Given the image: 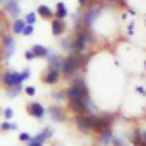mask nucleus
Segmentation results:
<instances>
[{
	"label": "nucleus",
	"instance_id": "f257e3e1",
	"mask_svg": "<svg viewBox=\"0 0 146 146\" xmlns=\"http://www.w3.org/2000/svg\"><path fill=\"white\" fill-rule=\"evenodd\" d=\"M88 55H83V53H70L69 57H65L64 60V67H62V74L65 78H72L76 76V72L81 70L86 62H88Z\"/></svg>",
	"mask_w": 146,
	"mask_h": 146
},
{
	"label": "nucleus",
	"instance_id": "f03ea898",
	"mask_svg": "<svg viewBox=\"0 0 146 146\" xmlns=\"http://www.w3.org/2000/svg\"><path fill=\"white\" fill-rule=\"evenodd\" d=\"M93 41H95V33H93L91 28H84V29L78 31L76 36L72 38L70 53H83Z\"/></svg>",
	"mask_w": 146,
	"mask_h": 146
},
{
	"label": "nucleus",
	"instance_id": "7ed1b4c3",
	"mask_svg": "<svg viewBox=\"0 0 146 146\" xmlns=\"http://www.w3.org/2000/svg\"><path fill=\"white\" fill-rule=\"evenodd\" d=\"M67 100L69 102H88L90 100V90L83 78H76L72 81L70 88L67 90Z\"/></svg>",
	"mask_w": 146,
	"mask_h": 146
},
{
	"label": "nucleus",
	"instance_id": "20e7f679",
	"mask_svg": "<svg viewBox=\"0 0 146 146\" xmlns=\"http://www.w3.org/2000/svg\"><path fill=\"white\" fill-rule=\"evenodd\" d=\"M26 79L23 76V72H16V70H7L4 72V76H2V83L11 88V86H17V84H23Z\"/></svg>",
	"mask_w": 146,
	"mask_h": 146
},
{
	"label": "nucleus",
	"instance_id": "39448f33",
	"mask_svg": "<svg viewBox=\"0 0 146 146\" xmlns=\"http://www.w3.org/2000/svg\"><path fill=\"white\" fill-rule=\"evenodd\" d=\"M60 76H62V70H58V69H55V67H46V70L43 72V83H46V84H55V83H58V79H60Z\"/></svg>",
	"mask_w": 146,
	"mask_h": 146
},
{
	"label": "nucleus",
	"instance_id": "423d86ee",
	"mask_svg": "<svg viewBox=\"0 0 146 146\" xmlns=\"http://www.w3.org/2000/svg\"><path fill=\"white\" fill-rule=\"evenodd\" d=\"M4 11L7 12V16L17 19V16L21 14V7H19V2L17 0H4Z\"/></svg>",
	"mask_w": 146,
	"mask_h": 146
},
{
	"label": "nucleus",
	"instance_id": "0eeeda50",
	"mask_svg": "<svg viewBox=\"0 0 146 146\" xmlns=\"http://www.w3.org/2000/svg\"><path fill=\"white\" fill-rule=\"evenodd\" d=\"M28 113H29V115H33L35 119L41 120V119L45 117L46 110H45V107H43L41 103H38V102H33V103H28Z\"/></svg>",
	"mask_w": 146,
	"mask_h": 146
},
{
	"label": "nucleus",
	"instance_id": "6e6552de",
	"mask_svg": "<svg viewBox=\"0 0 146 146\" xmlns=\"http://www.w3.org/2000/svg\"><path fill=\"white\" fill-rule=\"evenodd\" d=\"M100 11H102V7H93V9H88V11L84 12L83 23H84L86 28H91V26H93V23H95V21L98 19V16H100Z\"/></svg>",
	"mask_w": 146,
	"mask_h": 146
},
{
	"label": "nucleus",
	"instance_id": "1a4fd4ad",
	"mask_svg": "<svg viewBox=\"0 0 146 146\" xmlns=\"http://www.w3.org/2000/svg\"><path fill=\"white\" fill-rule=\"evenodd\" d=\"M46 60H48V67H55V69L62 70L65 57H62V55H58V53H55V52H52V50H50V53H48Z\"/></svg>",
	"mask_w": 146,
	"mask_h": 146
},
{
	"label": "nucleus",
	"instance_id": "9d476101",
	"mask_svg": "<svg viewBox=\"0 0 146 146\" xmlns=\"http://www.w3.org/2000/svg\"><path fill=\"white\" fill-rule=\"evenodd\" d=\"M14 48H16V41H14V38H12V36H5V38H4V57H5L7 60L12 57Z\"/></svg>",
	"mask_w": 146,
	"mask_h": 146
},
{
	"label": "nucleus",
	"instance_id": "9b49d317",
	"mask_svg": "<svg viewBox=\"0 0 146 146\" xmlns=\"http://www.w3.org/2000/svg\"><path fill=\"white\" fill-rule=\"evenodd\" d=\"M64 31H65V23H64V19L53 17V19H52V33H53L55 36H62Z\"/></svg>",
	"mask_w": 146,
	"mask_h": 146
},
{
	"label": "nucleus",
	"instance_id": "f8f14e48",
	"mask_svg": "<svg viewBox=\"0 0 146 146\" xmlns=\"http://www.w3.org/2000/svg\"><path fill=\"white\" fill-rule=\"evenodd\" d=\"M48 115H50L55 122H64V120H65V113H64L62 108H58V107H50V108H48Z\"/></svg>",
	"mask_w": 146,
	"mask_h": 146
},
{
	"label": "nucleus",
	"instance_id": "ddd939ff",
	"mask_svg": "<svg viewBox=\"0 0 146 146\" xmlns=\"http://www.w3.org/2000/svg\"><path fill=\"white\" fill-rule=\"evenodd\" d=\"M31 52L35 53L36 58H46L48 53H50V50H48L46 46H43V45H35V46L31 48Z\"/></svg>",
	"mask_w": 146,
	"mask_h": 146
},
{
	"label": "nucleus",
	"instance_id": "4468645a",
	"mask_svg": "<svg viewBox=\"0 0 146 146\" xmlns=\"http://www.w3.org/2000/svg\"><path fill=\"white\" fill-rule=\"evenodd\" d=\"M52 136H53V129H52V127H45L40 134H36V136H35V139H36V141H40V143H45V141H48Z\"/></svg>",
	"mask_w": 146,
	"mask_h": 146
},
{
	"label": "nucleus",
	"instance_id": "2eb2a0df",
	"mask_svg": "<svg viewBox=\"0 0 146 146\" xmlns=\"http://www.w3.org/2000/svg\"><path fill=\"white\" fill-rule=\"evenodd\" d=\"M36 14H40L43 19H52V17H55V12H53L48 5H40L38 11H36Z\"/></svg>",
	"mask_w": 146,
	"mask_h": 146
},
{
	"label": "nucleus",
	"instance_id": "dca6fc26",
	"mask_svg": "<svg viewBox=\"0 0 146 146\" xmlns=\"http://www.w3.org/2000/svg\"><path fill=\"white\" fill-rule=\"evenodd\" d=\"M112 139H113V132H112V129H107V131L100 132V143H102L103 146L110 144V143H112Z\"/></svg>",
	"mask_w": 146,
	"mask_h": 146
},
{
	"label": "nucleus",
	"instance_id": "f3484780",
	"mask_svg": "<svg viewBox=\"0 0 146 146\" xmlns=\"http://www.w3.org/2000/svg\"><path fill=\"white\" fill-rule=\"evenodd\" d=\"M24 28H26V21H24V19H16L14 24H12V31H14V35H23Z\"/></svg>",
	"mask_w": 146,
	"mask_h": 146
},
{
	"label": "nucleus",
	"instance_id": "a211bd4d",
	"mask_svg": "<svg viewBox=\"0 0 146 146\" xmlns=\"http://www.w3.org/2000/svg\"><path fill=\"white\" fill-rule=\"evenodd\" d=\"M67 16H69L67 7H65L62 2H58V4H57V11H55V17H57V19H65Z\"/></svg>",
	"mask_w": 146,
	"mask_h": 146
},
{
	"label": "nucleus",
	"instance_id": "6ab92c4d",
	"mask_svg": "<svg viewBox=\"0 0 146 146\" xmlns=\"http://www.w3.org/2000/svg\"><path fill=\"white\" fill-rule=\"evenodd\" d=\"M21 91H24L23 84H17V86H11V88H7V96H9V98H14V96H17Z\"/></svg>",
	"mask_w": 146,
	"mask_h": 146
},
{
	"label": "nucleus",
	"instance_id": "aec40b11",
	"mask_svg": "<svg viewBox=\"0 0 146 146\" xmlns=\"http://www.w3.org/2000/svg\"><path fill=\"white\" fill-rule=\"evenodd\" d=\"M127 137H129V141H131L132 144H136V146L141 143V137H139V131H132V132H131Z\"/></svg>",
	"mask_w": 146,
	"mask_h": 146
},
{
	"label": "nucleus",
	"instance_id": "412c9836",
	"mask_svg": "<svg viewBox=\"0 0 146 146\" xmlns=\"http://www.w3.org/2000/svg\"><path fill=\"white\" fill-rule=\"evenodd\" d=\"M0 129H2V131H16V129H17V125H16L14 122H9V120H5L2 125H0Z\"/></svg>",
	"mask_w": 146,
	"mask_h": 146
},
{
	"label": "nucleus",
	"instance_id": "4be33fe9",
	"mask_svg": "<svg viewBox=\"0 0 146 146\" xmlns=\"http://www.w3.org/2000/svg\"><path fill=\"white\" fill-rule=\"evenodd\" d=\"M24 21H26V24H33V26H35V23H36V14H35V12H28L26 17H24Z\"/></svg>",
	"mask_w": 146,
	"mask_h": 146
},
{
	"label": "nucleus",
	"instance_id": "5701e85b",
	"mask_svg": "<svg viewBox=\"0 0 146 146\" xmlns=\"http://www.w3.org/2000/svg\"><path fill=\"white\" fill-rule=\"evenodd\" d=\"M60 46H62L64 50L70 52V46H72V38H65V40H62V41H60Z\"/></svg>",
	"mask_w": 146,
	"mask_h": 146
},
{
	"label": "nucleus",
	"instance_id": "b1692460",
	"mask_svg": "<svg viewBox=\"0 0 146 146\" xmlns=\"http://www.w3.org/2000/svg\"><path fill=\"white\" fill-rule=\"evenodd\" d=\"M112 144H113V146H125V143H124V139H122L120 136H113Z\"/></svg>",
	"mask_w": 146,
	"mask_h": 146
},
{
	"label": "nucleus",
	"instance_id": "393cba45",
	"mask_svg": "<svg viewBox=\"0 0 146 146\" xmlns=\"http://www.w3.org/2000/svg\"><path fill=\"white\" fill-rule=\"evenodd\" d=\"M33 31H35V26H33V24H26V28H24L23 35H24V36H31V35H33Z\"/></svg>",
	"mask_w": 146,
	"mask_h": 146
},
{
	"label": "nucleus",
	"instance_id": "a878e982",
	"mask_svg": "<svg viewBox=\"0 0 146 146\" xmlns=\"http://www.w3.org/2000/svg\"><path fill=\"white\" fill-rule=\"evenodd\" d=\"M33 137L28 134V132H19V141H23V143H29Z\"/></svg>",
	"mask_w": 146,
	"mask_h": 146
},
{
	"label": "nucleus",
	"instance_id": "bb28decb",
	"mask_svg": "<svg viewBox=\"0 0 146 146\" xmlns=\"http://www.w3.org/2000/svg\"><path fill=\"white\" fill-rule=\"evenodd\" d=\"M24 91H26V95H29V96H35V93H36L35 86H26V88H24Z\"/></svg>",
	"mask_w": 146,
	"mask_h": 146
},
{
	"label": "nucleus",
	"instance_id": "cd10ccee",
	"mask_svg": "<svg viewBox=\"0 0 146 146\" xmlns=\"http://www.w3.org/2000/svg\"><path fill=\"white\" fill-rule=\"evenodd\" d=\"M12 115H14L12 108H5V110H4V117H5L7 120H11V119H12Z\"/></svg>",
	"mask_w": 146,
	"mask_h": 146
},
{
	"label": "nucleus",
	"instance_id": "c85d7f7f",
	"mask_svg": "<svg viewBox=\"0 0 146 146\" xmlns=\"http://www.w3.org/2000/svg\"><path fill=\"white\" fill-rule=\"evenodd\" d=\"M55 98H57V100H64V98H67V91H58V93H55Z\"/></svg>",
	"mask_w": 146,
	"mask_h": 146
},
{
	"label": "nucleus",
	"instance_id": "c756f323",
	"mask_svg": "<svg viewBox=\"0 0 146 146\" xmlns=\"http://www.w3.org/2000/svg\"><path fill=\"white\" fill-rule=\"evenodd\" d=\"M24 57H26V60H33V58H36V57H35V53H33L31 50H28V52L24 53Z\"/></svg>",
	"mask_w": 146,
	"mask_h": 146
},
{
	"label": "nucleus",
	"instance_id": "7c9ffc66",
	"mask_svg": "<svg viewBox=\"0 0 146 146\" xmlns=\"http://www.w3.org/2000/svg\"><path fill=\"white\" fill-rule=\"evenodd\" d=\"M28 146H43V143H40V141H36V139L33 137V139L28 143Z\"/></svg>",
	"mask_w": 146,
	"mask_h": 146
},
{
	"label": "nucleus",
	"instance_id": "2f4dec72",
	"mask_svg": "<svg viewBox=\"0 0 146 146\" xmlns=\"http://www.w3.org/2000/svg\"><path fill=\"white\" fill-rule=\"evenodd\" d=\"M139 137H141V143H146V131H139Z\"/></svg>",
	"mask_w": 146,
	"mask_h": 146
},
{
	"label": "nucleus",
	"instance_id": "473e14b6",
	"mask_svg": "<svg viewBox=\"0 0 146 146\" xmlns=\"http://www.w3.org/2000/svg\"><path fill=\"white\" fill-rule=\"evenodd\" d=\"M81 5H88V4H93V0H79Z\"/></svg>",
	"mask_w": 146,
	"mask_h": 146
},
{
	"label": "nucleus",
	"instance_id": "72a5a7b5",
	"mask_svg": "<svg viewBox=\"0 0 146 146\" xmlns=\"http://www.w3.org/2000/svg\"><path fill=\"white\" fill-rule=\"evenodd\" d=\"M107 2H112V4H124L125 0H107Z\"/></svg>",
	"mask_w": 146,
	"mask_h": 146
},
{
	"label": "nucleus",
	"instance_id": "f704fd0d",
	"mask_svg": "<svg viewBox=\"0 0 146 146\" xmlns=\"http://www.w3.org/2000/svg\"><path fill=\"white\" fill-rule=\"evenodd\" d=\"M137 93H141V95H146V90H144V88H141V86H137Z\"/></svg>",
	"mask_w": 146,
	"mask_h": 146
},
{
	"label": "nucleus",
	"instance_id": "c9c22d12",
	"mask_svg": "<svg viewBox=\"0 0 146 146\" xmlns=\"http://www.w3.org/2000/svg\"><path fill=\"white\" fill-rule=\"evenodd\" d=\"M0 2H4V0H0Z\"/></svg>",
	"mask_w": 146,
	"mask_h": 146
}]
</instances>
